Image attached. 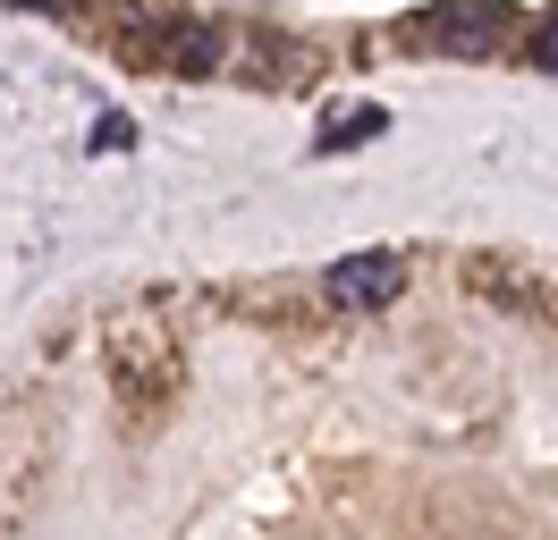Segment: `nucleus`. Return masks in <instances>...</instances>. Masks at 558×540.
<instances>
[{
    "label": "nucleus",
    "instance_id": "2",
    "mask_svg": "<svg viewBox=\"0 0 558 540\" xmlns=\"http://www.w3.org/2000/svg\"><path fill=\"white\" fill-rule=\"evenodd\" d=\"M407 287V262L398 254H339L330 262V296L348 304V312H373V304H389Z\"/></svg>",
    "mask_w": 558,
    "mask_h": 540
},
{
    "label": "nucleus",
    "instance_id": "4",
    "mask_svg": "<svg viewBox=\"0 0 558 540\" xmlns=\"http://www.w3.org/2000/svg\"><path fill=\"white\" fill-rule=\"evenodd\" d=\"M389 119L381 110H355V119H330V127H322V152H339V144H364V135H381Z\"/></svg>",
    "mask_w": 558,
    "mask_h": 540
},
{
    "label": "nucleus",
    "instance_id": "1",
    "mask_svg": "<svg viewBox=\"0 0 558 540\" xmlns=\"http://www.w3.org/2000/svg\"><path fill=\"white\" fill-rule=\"evenodd\" d=\"M415 51H457V60H483L508 42V0H440L432 17H407Z\"/></svg>",
    "mask_w": 558,
    "mask_h": 540
},
{
    "label": "nucleus",
    "instance_id": "6",
    "mask_svg": "<svg viewBox=\"0 0 558 540\" xmlns=\"http://www.w3.org/2000/svg\"><path fill=\"white\" fill-rule=\"evenodd\" d=\"M0 9H69V0H0Z\"/></svg>",
    "mask_w": 558,
    "mask_h": 540
},
{
    "label": "nucleus",
    "instance_id": "3",
    "mask_svg": "<svg viewBox=\"0 0 558 540\" xmlns=\"http://www.w3.org/2000/svg\"><path fill=\"white\" fill-rule=\"evenodd\" d=\"M161 51H170L178 76H211V68H220V34H211V26H170V34H161Z\"/></svg>",
    "mask_w": 558,
    "mask_h": 540
},
{
    "label": "nucleus",
    "instance_id": "5",
    "mask_svg": "<svg viewBox=\"0 0 558 540\" xmlns=\"http://www.w3.org/2000/svg\"><path fill=\"white\" fill-rule=\"evenodd\" d=\"M533 51H542V68H550V76H558V9H550V17H542V42H533Z\"/></svg>",
    "mask_w": 558,
    "mask_h": 540
}]
</instances>
